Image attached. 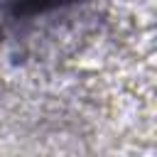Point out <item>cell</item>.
Listing matches in <instances>:
<instances>
[{"instance_id":"1","label":"cell","mask_w":157,"mask_h":157,"mask_svg":"<svg viewBox=\"0 0 157 157\" xmlns=\"http://www.w3.org/2000/svg\"><path fill=\"white\" fill-rule=\"evenodd\" d=\"M69 0H15V15H37L52 7H59Z\"/></svg>"}]
</instances>
